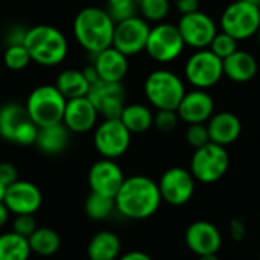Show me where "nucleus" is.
<instances>
[{"label":"nucleus","mask_w":260,"mask_h":260,"mask_svg":"<svg viewBox=\"0 0 260 260\" xmlns=\"http://www.w3.org/2000/svg\"><path fill=\"white\" fill-rule=\"evenodd\" d=\"M114 201L116 210L122 216L134 221L151 218L163 203L158 184L146 175L125 178Z\"/></svg>","instance_id":"f257e3e1"},{"label":"nucleus","mask_w":260,"mask_h":260,"mask_svg":"<svg viewBox=\"0 0 260 260\" xmlns=\"http://www.w3.org/2000/svg\"><path fill=\"white\" fill-rule=\"evenodd\" d=\"M114 20L107 9L87 6L81 9L73 21V34L76 41L90 53L96 55L113 46Z\"/></svg>","instance_id":"f03ea898"},{"label":"nucleus","mask_w":260,"mask_h":260,"mask_svg":"<svg viewBox=\"0 0 260 260\" xmlns=\"http://www.w3.org/2000/svg\"><path fill=\"white\" fill-rule=\"evenodd\" d=\"M32 61L44 67L61 64L69 50L67 38L64 34L50 24H37L24 32L23 40Z\"/></svg>","instance_id":"7ed1b4c3"},{"label":"nucleus","mask_w":260,"mask_h":260,"mask_svg":"<svg viewBox=\"0 0 260 260\" xmlns=\"http://www.w3.org/2000/svg\"><path fill=\"white\" fill-rule=\"evenodd\" d=\"M143 91L155 110H177L186 94V87L177 73L158 69L146 76Z\"/></svg>","instance_id":"20e7f679"},{"label":"nucleus","mask_w":260,"mask_h":260,"mask_svg":"<svg viewBox=\"0 0 260 260\" xmlns=\"http://www.w3.org/2000/svg\"><path fill=\"white\" fill-rule=\"evenodd\" d=\"M67 99L56 88V85H38L30 91L26 101V110L34 120V123L41 126H49L62 122Z\"/></svg>","instance_id":"39448f33"},{"label":"nucleus","mask_w":260,"mask_h":260,"mask_svg":"<svg viewBox=\"0 0 260 260\" xmlns=\"http://www.w3.org/2000/svg\"><path fill=\"white\" fill-rule=\"evenodd\" d=\"M219 26L221 30L227 32L238 41H244L251 37H256L260 27L259 5L245 0L232 2L222 11Z\"/></svg>","instance_id":"423d86ee"},{"label":"nucleus","mask_w":260,"mask_h":260,"mask_svg":"<svg viewBox=\"0 0 260 260\" xmlns=\"http://www.w3.org/2000/svg\"><path fill=\"white\" fill-rule=\"evenodd\" d=\"M230 168V155L225 146L209 142L195 149L190 160V172L193 178L204 184H212L224 178Z\"/></svg>","instance_id":"0eeeda50"},{"label":"nucleus","mask_w":260,"mask_h":260,"mask_svg":"<svg viewBox=\"0 0 260 260\" xmlns=\"http://www.w3.org/2000/svg\"><path fill=\"white\" fill-rule=\"evenodd\" d=\"M37 136L38 126L24 105L9 102L0 108V137L21 146H30L37 142Z\"/></svg>","instance_id":"6e6552de"},{"label":"nucleus","mask_w":260,"mask_h":260,"mask_svg":"<svg viewBox=\"0 0 260 260\" xmlns=\"http://www.w3.org/2000/svg\"><path fill=\"white\" fill-rule=\"evenodd\" d=\"M184 76L193 88L209 90L224 76V62L210 49H200L187 58Z\"/></svg>","instance_id":"1a4fd4ad"},{"label":"nucleus","mask_w":260,"mask_h":260,"mask_svg":"<svg viewBox=\"0 0 260 260\" xmlns=\"http://www.w3.org/2000/svg\"><path fill=\"white\" fill-rule=\"evenodd\" d=\"M184 40L172 23H157L151 27L145 52L157 62L168 64L175 61L184 50Z\"/></svg>","instance_id":"9d476101"},{"label":"nucleus","mask_w":260,"mask_h":260,"mask_svg":"<svg viewBox=\"0 0 260 260\" xmlns=\"http://www.w3.org/2000/svg\"><path fill=\"white\" fill-rule=\"evenodd\" d=\"M94 148L104 158L123 155L131 143V133L120 119H104L94 131Z\"/></svg>","instance_id":"9b49d317"},{"label":"nucleus","mask_w":260,"mask_h":260,"mask_svg":"<svg viewBox=\"0 0 260 260\" xmlns=\"http://www.w3.org/2000/svg\"><path fill=\"white\" fill-rule=\"evenodd\" d=\"M149 32L151 26L143 17L134 15L122 20L114 26L113 47H116L126 56L137 55L146 49Z\"/></svg>","instance_id":"f8f14e48"},{"label":"nucleus","mask_w":260,"mask_h":260,"mask_svg":"<svg viewBox=\"0 0 260 260\" xmlns=\"http://www.w3.org/2000/svg\"><path fill=\"white\" fill-rule=\"evenodd\" d=\"M195 178L190 171L175 166L165 171L158 180L161 200L171 206L180 207L190 201L195 192Z\"/></svg>","instance_id":"ddd939ff"},{"label":"nucleus","mask_w":260,"mask_h":260,"mask_svg":"<svg viewBox=\"0 0 260 260\" xmlns=\"http://www.w3.org/2000/svg\"><path fill=\"white\" fill-rule=\"evenodd\" d=\"M177 27L184 40V44L197 50L209 49L213 38L219 32L216 21L203 11L181 15Z\"/></svg>","instance_id":"4468645a"},{"label":"nucleus","mask_w":260,"mask_h":260,"mask_svg":"<svg viewBox=\"0 0 260 260\" xmlns=\"http://www.w3.org/2000/svg\"><path fill=\"white\" fill-rule=\"evenodd\" d=\"M87 98L104 119H119L125 108V88L122 82L96 81L90 85Z\"/></svg>","instance_id":"2eb2a0df"},{"label":"nucleus","mask_w":260,"mask_h":260,"mask_svg":"<svg viewBox=\"0 0 260 260\" xmlns=\"http://www.w3.org/2000/svg\"><path fill=\"white\" fill-rule=\"evenodd\" d=\"M125 181L120 166L111 158L96 161L88 171V186L91 192L114 198Z\"/></svg>","instance_id":"dca6fc26"},{"label":"nucleus","mask_w":260,"mask_h":260,"mask_svg":"<svg viewBox=\"0 0 260 260\" xmlns=\"http://www.w3.org/2000/svg\"><path fill=\"white\" fill-rule=\"evenodd\" d=\"M3 203L14 215H34L41 207L43 195L34 183L17 180L8 186Z\"/></svg>","instance_id":"f3484780"},{"label":"nucleus","mask_w":260,"mask_h":260,"mask_svg":"<svg viewBox=\"0 0 260 260\" xmlns=\"http://www.w3.org/2000/svg\"><path fill=\"white\" fill-rule=\"evenodd\" d=\"M177 113L180 120L186 122L187 125L207 123L215 114V101L207 90L193 88L186 91L177 108Z\"/></svg>","instance_id":"a211bd4d"},{"label":"nucleus","mask_w":260,"mask_h":260,"mask_svg":"<svg viewBox=\"0 0 260 260\" xmlns=\"http://www.w3.org/2000/svg\"><path fill=\"white\" fill-rule=\"evenodd\" d=\"M186 244L197 256L216 254L222 245V236L218 227L209 221L192 222L186 230Z\"/></svg>","instance_id":"6ab92c4d"},{"label":"nucleus","mask_w":260,"mask_h":260,"mask_svg":"<svg viewBox=\"0 0 260 260\" xmlns=\"http://www.w3.org/2000/svg\"><path fill=\"white\" fill-rule=\"evenodd\" d=\"M98 116L99 114L94 105L87 96L67 99L64 116H62V123L70 129V133L84 134V133L91 131L96 126Z\"/></svg>","instance_id":"aec40b11"},{"label":"nucleus","mask_w":260,"mask_h":260,"mask_svg":"<svg viewBox=\"0 0 260 260\" xmlns=\"http://www.w3.org/2000/svg\"><path fill=\"white\" fill-rule=\"evenodd\" d=\"M206 125L209 129L210 142L221 146H229L235 143L242 133V122L232 111L215 113Z\"/></svg>","instance_id":"412c9836"},{"label":"nucleus","mask_w":260,"mask_h":260,"mask_svg":"<svg viewBox=\"0 0 260 260\" xmlns=\"http://www.w3.org/2000/svg\"><path fill=\"white\" fill-rule=\"evenodd\" d=\"M101 81L122 82L128 73V56L119 52L116 47H108L94 55L93 62Z\"/></svg>","instance_id":"4be33fe9"},{"label":"nucleus","mask_w":260,"mask_h":260,"mask_svg":"<svg viewBox=\"0 0 260 260\" xmlns=\"http://www.w3.org/2000/svg\"><path fill=\"white\" fill-rule=\"evenodd\" d=\"M224 76H227L233 82H248L251 81L257 72L259 64L253 53L247 50H236L233 55L225 58L224 61Z\"/></svg>","instance_id":"5701e85b"},{"label":"nucleus","mask_w":260,"mask_h":260,"mask_svg":"<svg viewBox=\"0 0 260 260\" xmlns=\"http://www.w3.org/2000/svg\"><path fill=\"white\" fill-rule=\"evenodd\" d=\"M70 129L62 123H55L49 126H41L38 128V136L35 145L38 149L44 154L55 155L62 152L70 142Z\"/></svg>","instance_id":"b1692460"},{"label":"nucleus","mask_w":260,"mask_h":260,"mask_svg":"<svg viewBox=\"0 0 260 260\" xmlns=\"http://www.w3.org/2000/svg\"><path fill=\"white\" fill-rule=\"evenodd\" d=\"M122 250L120 239L116 233L104 230L96 233L88 247L87 256L90 260H117Z\"/></svg>","instance_id":"393cba45"},{"label":"nucleus","mask_w":260,"mask_h":260,"mask_svg":"<svg viewBox=\"0 0 260 260\" xmlns=\"http://www.w3.org/2000/svg\"><path fill=\"white\" fill-rule=\"evenodd\" d=\"M56 88L62 93L66 99H75V98H84L88 94L90 82L85 78L82 70L78 69H66L62 70L56 81Z\"/></svg>","instance_id":"a878e982"},{"label":"nucleus","mask_w":260,"mask_h":260,"mask_svg":"<svg viewBox=\"0 0 260 260\" xmlns=\"http://www.w3.org/2000/svg\"><path fill=\"white\" fill-rule=\"evenodd\" d=\"M122 123L128 128L131 134H140L154 126V113L149 107L142 104L125 105L120 117Z\"/></svg>","instance_id":"bb28decb"},{"label":"nucleus","mask_w":260,"mask_h":260,"mask_svg":"<svg viewBox=\"0 0 260 260\" xmlns=\"http://www.w3.org/2000/svg\"><path fill=\"white\" fill-rule=\"evenodd\" d=\"M27 241L32 253L43 257L53 256L61 248V236L49 227H38Z\"/></svg>","instance_id":"cd10ccee"},{"label":"nucleus","mask_w":260,"mask_h":260,"mask_svg":"<svg viewBox=\"0 0 260 260\" xmlns=\"http://www.w3.org/2000/svg\"><path fill=\"white\" fill-rule=\"evenodd\" d=\"M30 253L27 238L14 232L0 235V260H27Z\"/></svg>","instance_id":"c85d7f7f"},{"label":"nucleus","mask_w":260,"mask_h":260,"mask_svg":"<svg viewBox=\"0 0 260 260\" xmlns=\"http://www.w3.org/2000/svg\"><path fill=\"white\" fill-rule=\"evenodd\" d=\"M85 215L93 221H105L116 210V201L111 197L91 192L85 200Z\"/></svg>","instance_id":"c756f323"},{"label":"nucleus","mask_w":260,"mask_h":260,"mask_svg":"<svg viewBox=\"0 0 260 260\" xmlns=\"http://www.w3.org/2000/svg\"><path fill=\"white\" fill-rule=\"evenodd\" d=\"M139 11L148 23H161L171 11L169 0H139Z\"/></svg>","instance_id":"7c9ffc66"},{"label":"nucleus","mask_w":260,"mask_h":260,"mask_svg":"<svg viewBox=\"0 0 260 260\" xmlns=\"http://www.w3.org/2000/svg\"><path fill=\"white\" fill-rule=\"evenodd\" d=\"M32 61L27 49L24 47V44L15 43V44H9L5 50L3 55V62L9 70L18 72L27 67V64Z\"/></svg>","instance_id":"2f4dec72"},{"label":"nucleus","mask_w":260,"mask_h":260,"mask_svg":"<svg viewBox=\"0 0 260 260\" xmlns=\"http://www.w3.org/2000/svg\"><path fill=\"white\" fill-rule=\"evenodd\" d=\"M107 12L114 20V23H119L122 20H126L129 17L137 15L139 2L137 0H107Z\"/></svg>","instance_id":"473e14b6"},{"label":"nucleus","mask_w":260,"mask_h":260,"mask_svg":"<svg viewBox=\"0 0 260 260\" xmlns=\"http://www.w3.org/2000/svg\"><path fill=\"white\" fill-rule=\"evenodd\" d=\"M238 40L236 38H233L232 35H229L227 32H224V30H221V32H218L216 34V37L213 38V41H212V44L209 46V49L218 56V58H221L222 61L225 59V58H229L230 55H233L236 50H238Z\"/></svg>","instance_id":"72a5a7b5"},{"label":"nucleus","mask_w":260,"mask_h":260,"mask_svg":"<svg viewBox=\"0 0 260 260\" xmlns=\"http://www.w3.org/2000/svg\"><path fill=\"white\" fill-rule=\"evenodd\" d=\"M180 122L177 110H157L154 114V126L161 133H172Z\"/></svg>","instance_id":"f704fd0d"},{"label":"nucleus","mask_w":260,"mask_h":260,"mask_svg":"<svg viewBox=\"0 0 260 260\" xmlns=\"http://www.w3.org/2000/svg\"><path fill=\"white\" fill-rule=\"evenodd\" d=\"M186 140L187 143L193 148L198 149L210 142L209 129L206 123H192L186 129Z\"/></svg>","instance_id":"c9c22d12"},{"label":"nucleus","mask_w":260,"mask_h":260,"mask_svg":"<svg viewBox=\"0 0 260 260\" xmlns=\"http://www.w3.org/2000/svg\"><path fill=\"white\" fill-rule=\"evenodd\" d=\"M37 229L38 225H37V219L34 215H15V219L12 222L14 233L29 239Z\"/></svg>","instance_id":"e433bc0d"},{"label":"nucleus","mask_w":260,"mask_h":260,"mask_svg":"<svg viewBox=\"0 0 260 260\" xmlns=\"http://www.w3.org/2000/svg\"><path fill=\"white\" fill-rule=\"evenodd\" d=\"M17 180H18V171H17V168L12 163H9V161L0 163V181L3 184H6V186H11Z\"/></svg>","instance_id":"4c0bfd02"},{"label":"nucleus","mask_w":260,"mask_h":260,"mask_svg":"<svg viewBox=\"0 0 260 260\" xmlns=\"http://www.w3.org/2000/svg\"><path fill=\"white\" fill-rule=\"evenodd\" d=\"M175 8L181 15L200 11V0H175Z\"/></svg>","instance_id":"58836bf2"},{"label":"nucleus","mask_w":260,"mask_h":260,"mask_svg":"<svg viewBox=\"0 0 260 260\" xmlns=\"http://www.w3.org/2000/svg\"><path fill=\"white\" fill-rule=\"evenodd\" d=\"M119 260H154L148 253L143 251H129L126 254H123Z\"/></svg>","instance_id":"ea45409f"},{"label":"nucleus","mask_w":260,"mask_h":260,"mask_svg":"<svg viewBox=\"0 0 260 260\" xmlns=\"http://www.w3.org/2000/svg\"><path fill=\"white\" fill-rule=\"evenodd\" d=\"M9 209L6 207V204L3 203V201H0V229L8 222V219H9Z\"/></svg>","instance_id":"a19ab883"},{"label":"nucleus","mask_w":260,"mask_h":260,"mask_svg":"<svg viewBox=\"0 0 260 260\" xmlns=\"http://www.w3.org/2000/svg\"><path fill=\"white\" fill-rule=\"evenodd\" d=\"M198 260H219L218 253L216 254H204V256H198Z\"/></svg>","instance_id":"79ce46f5"},{"label":"nucleus","mask_w":260,"mask_h":260,"mask_svg":"<svg viewBox=\"0 0 260 260\" xmlns=\"http://www.w3.org/2000/svg\"><path fill=\"white\" fill-rule=\"evenodd\" d=\"M6 189H8V186H6V184H3V183L0 181V201H5Z\"/></svg>","instance_id":"37998d69"},{"label":"nucleus","mask_w":260,"mask_h":260,"mask_svg":"<svg viewBox=\"0 0 260 260\" xmlns=\"http://www.w3.org/2000/svg\"><path fill=\"white\" fill-rule=\"evenodd\" d=\"M245 2H250V3H254V5H259L260 0H245Z\"/></svg>","instance_id":"c03bdc74"},{"label":"nucleus","mask_w":260,"mask_h":260,"mask_svg":"<svg viewBox=\"0 0 260 260\" xmlns=\"http://www.w3.org/2000/svg\"><path fill=\"white\" fill-rule=\"evenodd\" d=\"M256 37H257V41H259V44H260V27H259V30H257V34H256Z\"/></svg>","instance_id":"a18cd8bd"},{"label":"nucleus","mask_w":260,"mask_h":260,"mask_svg":"<svg viewBox=\"0 0 260 260\" xmlns=\"http://www.w3.org/2000/svg\"><path fill=\"white\" fill-rule=\"evenodd\" d=\"M259 260H260V254H259Z\"/></svg>","instance_id":"49530a36"},{"label":"nucleus","mask_w":260,"mask_h":260,"mask_svg":"<svg viewBox=\"0 0 260 260\" xmlns=\"http://www.w3.org/2000/svg\"><path fill=\"white\" fill-rule=\"evenodd\" d=\"M259 8H260V3H259Z\"/></svg>","instance_id":"de8ad7c7"},{"label":"nucleus","mask_w":260,"mask_h":260,"mask_svg":"<svg viewBox=\"0 0 260 260\" xmlns=\"http://www.w3.org/2000/svg\"><path fill=\"white\" fill-rule=\"evenodd\" d=\"M137 2H139V0H137Z\"/></svg>","instance_id":"09e8293b"}]
</instances>
